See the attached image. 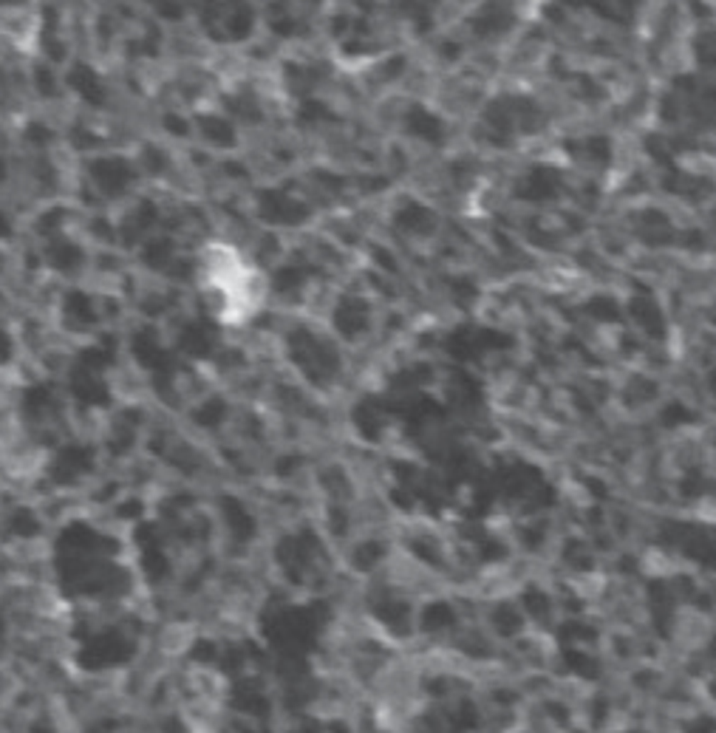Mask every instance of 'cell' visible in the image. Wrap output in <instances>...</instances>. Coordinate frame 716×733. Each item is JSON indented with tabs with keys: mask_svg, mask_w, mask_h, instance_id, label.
<instances>
[{
	"mask_svg": "<svg viewBox=\"0 0 716 733\" xmlns=\"http://www.w3.org/2000/svg\"><path fill=\"white\" fill-rule=\"evenodd\" d=\"M199 275L207 300L224 323H243L255 317L266 297V280L260 269L233 244H207Z\"/></svg>",
	"mask_w": 716,
	"mask_h": 733,
	"instance_id": "cell-1",
	"label": "cell"
}]
</instances>
